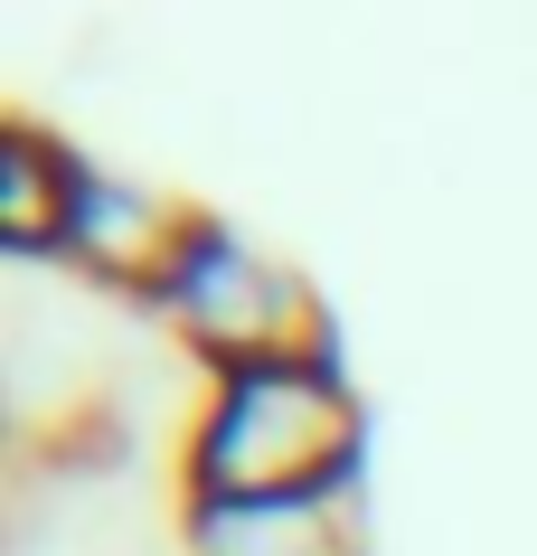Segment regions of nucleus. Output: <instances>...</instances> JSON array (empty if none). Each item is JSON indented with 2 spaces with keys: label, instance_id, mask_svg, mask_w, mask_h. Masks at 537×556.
I'll list each match as a JSON object with an SVG mask.
<instances>
[{
  "label": "nucleus",
  "instance_id": "nucleus-1",
  "mask_svg": "<svg viewBox=\"0 0 537 556\" xmlns=\"http://www.w3.org/2000/svg\"><path fill=\"white\" fill-rule=\"evenodd\" d=\"M368 453V406L330 350L255 358L199 378L179 425V500H283V491H349Z\"/></svg>",
  "mask_w": 537,
  "mask_h": 556
},
{
  "label": "nucleus",
  "instance_id": "nucleus-3",
  "mask_svg": "<svg viewBox=\"0 0 537 556\" xmlns=\"http://www.w3.org/2000/svg\"><path fill=\"white\" fill-rule=\"evenodd\" d=\"M199 217H208V207L170 199L161 179L94 170L86 207H76V236H66V274H86L94 293H123V302L151 312V293L170 283V264H179V245L199 236Z\"/></svg>",
  "mask_w": 537,
  "mask_h": 556
},
{
  "label": "nucleus",
  "instance_id": "nucleus-5",
  "mask_svg": "<svg viewBox=\"0 0 537 556\" xmlns=\"http://www.w3.org/2000/svg\"><path fill=\"white\" fill-rule=\"evenodd\" d=\"M86 189H94V161L76 142H57L38 114L0 123V245H10V264H66Z\"/></svg>",
  "mask_w": 537,
  "mask_h": 556
},
{
  "label": "nucleus",
  "instance_id": "nucleus-2",
  "mask_svg": "<svg viewBox=\"0 0 537 556\" xmlns=\"http://www.w3.org/2000/svg\"><path fill=\"white\" fill-rule=\"evenodd\" d=\"M151 321L199 358V378H227V368H255V358H293V350H330L311 283L283 255H265L255 236H236L227 217H199V236L170 264V283L151 293Z\"/></svg>",
  "mask_w": 537,
  "mask_h": 556
},
{
  "label": "nucleus",
  "instance_id": "nucleus-4",
  "mask_svg": "<svg viewBox=\"0 0 537 556\" xmlns=\"http://www.w3.org/2000/svg\"><path fill=\"white\" fill-rule=\"evenodd\" d=\"M179 556H368V519L349 491H283V500H179Z\"/></svg>",
  "mask_w": 537,
  "mask_h": 556
}]
</instances>
